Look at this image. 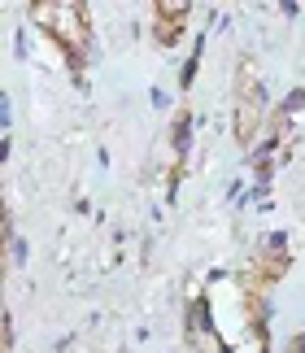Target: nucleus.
Returning <instances> with one entry per match:
<instances>
[{
  "label": "nucleus",
  "instance_id": "obj_1",
  "mask_svg": "<svg viewBox=\"0 0 305 353\" xmlns=\"http://www.w3.org/2000/svg\"><path fill=\"white\" fill-rule=\"evenodd\" d=\"M39 22L66 48H83V39H88V13H83V5H39Z\"/></svg>",
  "mask_w": 305,
  "mask_h": 353
},
{
  "label": "nucleus",
  "instance_id": "obj_2",
  "mask_svg": "<svg viewBox=\"0 0 305 353\" xmlns=\"http://www.w3.org/2000/svg\"><path fill=\"white\" fill-rule=\"evenodd\" d=\"M175 148H179V153H188V122L184 118L175 122Z\"/></svg>",
  "mask_w": 305,
  "mask_h": 353
},
{
  "label": "nucleus",
  "instance_id": "obj_3",
  "mask_svg": "<svg viewBox=\"0 0 305 353\" xmlns=\"http://www.w3.org/2000/svg\"><path fill=\"white\" fill-rule=\"evenodd\" d=\"M9 253H13V262H22V257H26V244L13 236V232H9Z\"/></svg>",
  "mask_w": 305,
  "mask_h": 353
}]
</instances>
